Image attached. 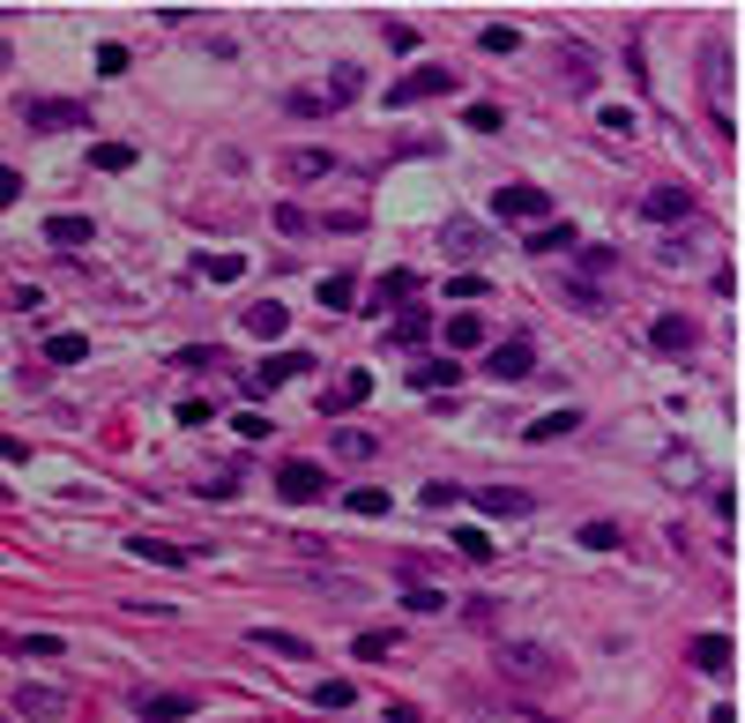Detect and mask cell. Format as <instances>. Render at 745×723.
<instances>
[{"mask_svg":"<svg viewBox=\"0 0 745 723\" xmlns=\"http://www.w3.org/2000/svg\"><path fill=\"white\" fill-rule=\"evenodd\" d=\"M499 672L515 686H559V656L537 649V641H507V649H499Z\"/></svg>","mask_w":745,"mask_h":723,"instance_id":"cell-1","label":"cell"},{"mask_svg":"<svg viewBox=\"0 0 745 723\" xmlns=\"http://www.w3.org/2000/svg\"><path fill=\"white\" fill-rule=\"evenodd\" d=\"M493 216H507V224H552V194L544 187H530V179H515V187H499L493 194Z\"/></svg>","mask_w":745,"mask_h":723,"instance_id":"cell-2","label":"cell"},{"mask_svg":"<svg viewBox=\"0 0 745 723\" xmlns=\"http://www.w3.org/2000/svg\"><path fill=\"white\" fill-rule=\"evenodd\" d=\"M462 75L456 68H417V75H395L388 83V112H403V105H425V97H448Z\"/></svg>","mask_w":745,"mask_h":723,"instance_id":"cell-3","label":"cell"},{"mask_svg":"<svg viewBox=\"0 0 745 723\" xmlns=\"http://www.w3.org/2000/svg\"><path fill=\"white\" fill-rule=\"evenodd\" d=\"M306 366H314V351H276V358H261V366H253V374H247L239 388H247L253 403H261V395H276L284 381H298Z\"/></svg>","mask_w":745,"mask_h":723,"instance_id":"cell-4","label":"cell"},{"mask_svg":"<svg viewBox=\"0 0 745 723\" xmlns=\"http://www.w3.org/2000/svg\"><path fill=\"white\" fill-rule=\"evenodd\" d=\"M23 120H31L38 134H60V128H90V105H83V97H31V105H23Z\"/></svg>","mask_w":745,"mask_h":723,"instance_id":"cell-5","label":"cell"},{"mask_svg":"<svg viewBox=\"0 0 745 723\" xmlns=\"http://www.w3.org/2000/svg\"><path fill=\"white\" fill-rule=\"evenodd\" d=\"M276 493H284L291 508H306V500L329 493V470H321V463H284V470H276Z\"/></svg>","mask_w":745,"mask_h":723,"instance_id":"cell-6","label":"cell"},{"mask_svg":"<svg viewBox=\"0 0 745 723\" xmlns=\"http://www.w3.org/2000/svg\"><path fill=\"white\" fill-rule=\"evenodd\" d=\"M694 210H701L694 187H649V194H641V216H657V224H686Z\"/></svg>","mask_w":745,"mask_h":723,"instance_id":"cell-7","label":"cell"},{"mask_svg":"<svg viewBox=\"0 0 745 723\" xmlns=\"http://www.w3.org/2000/svg\"><path fill=\"white\" fill-rule=\"evenodd\" d=\"M15 716L60 723V716H68V694H60V686H23V694H15Z\"/></svg>","mask_w":745,"mask_h":723,"instance_id":"cell-8","label":"cell"},{"mask_svg":"<svg viewBox=\"0 0 745 723\" xmlns=\"http://www.w3.org/2000/svg\"><path fill=\"white\" fill-rule=\"evenodd\" d=\"M485 374H493V381H530V374H537V351H530L522 336H515V343H499Z\"/></svg>","mask_w":745,"mask_h":723,"instance_id":"cell-9","label":"cell"},{"mask_svg":"<svg viewBox=\"0 0 745 723\" xmlns=\"http://www.w3.org/2000/svg\"><path fill=\"white\" fill-rule=\"evenodd\" d=\"M194 709H202L194 694H142V701H134V716H150V723H187Z\"/></svg>","mask_w":745,"mask_h":723,"instance_id":"cell-10","label":"cell"},{"mask_svg":"<svg viewBox=\"0 0 745 723\" xmlns=\"http://www.w3.org/2000/svg\"><path fill=\"white\" fill-rule=\"evenodd\" d=\"M686 656H694V672H708V679H723L738 649H731V635H694V649H686Z\"/></svg>","mask_w":745,"mask_h":723,"instance_id":"cell-11","label":"cell"},{"mask_svg":"<svg viewBox=\"0 0 745 723\" xmlns=\"http://www.w3.org/2000/svg\"><path fill=\"white\" fill-rule=\"evenodd\" d=\"M649 343H657V351H671V358H686V351L701 343V329H694L686 313H663L657 329H649Z\"/></svg>","mask_w":745,"mask_h":723,"instance_id":"cell-12","label":"cell"},{"mask_svg":"<svg viewBox=\"0 0 745 723\" xmlns=\"http://www.w3.org/2000/svg\"><path fill=\"white\" fill-rule=\"evenodd\" d=\"M440 247H448V254H456V261H477V254H485V247H493V239H485V224H462V216H456V224L440 232Z\"/></svg>","mask_w":745,"mask_h":723,"instance_id":"cell-13","label":"cell"},{"mask_svg":"<svg viewBox=\"0 0 745 723\" xmlns=\"http://www.w3.org/2000/svg\"><path fill=\"white\" fill-rule=\"evenodd\" d=\"M470 500H477L485 514H530V493H522V485H477Z\"/></svg>","mask_w":745,"mask_h":723,"instance_id":"cell-14","label":"cell"},{"mask_svg":"<svg viewBox=\"0 0 745 723\" xmlns=\"http://www.w3.org/2000/svg\"><path fill=\"white\" fill-rule=\"evenodd\" d=\"M417 292V269H388L380 284H372V313H388V306H403Z\"/></svg>","mask_w":745,"mask_h":723,"instance_id":"cell-15","label":"cell"},{"mask_svg":"<svg viewBox=\"0 0 745 723\" xmlns=\"http://www.w3.org/2000/svg\"><path fill=\"white\" fill-rule=\"evenodd\" d=\"M253 649H276V656H291V664H306V656H314V641H306V635H284V627H253Z\"/></svg>","mask_w":745,"mask_h":723,"instance_id":"cell-16","label":"cell"},{"mask_svg":"<svg viewBox=\"0 0 745 723\" xmlns=\"http://www.w3.org/2000/svg\"><path fill=\"white\" fill-rule=\"evenodd\" d=\"M45 239H52V247H90L97 224H90V216H45Z\"/></svg>","mask_w":745,"mask_h":723,"instance_id":"cell-17","label":"cell"},{"mask_svg":"<svg viewBox=\"0 0 745 723\" xmlns=\"http://www.w3.org/2000/svg\"><path fill=\"white\" fill-rule=\"evenodd\" d=\"M411 381L425 388V395H440V388L462 381V366H456V358H425V366H411Z\"/></svg>","mask_w":745,"mask_h":723,"instance_id":"cell-18","label":"cell"},{"mask_svg":"<svg viewBox=\"0 0 745 723\" xmlns=\"http://www.w3.org/2000/svg\"><path fill=\"white\" fill-rule=\"evenodd\" d=\"M440 336H448V351H477V343H485V321H477V313H448V329H440Z\"/></svg>","mask_w":745,"mask_h":723,"instance_id":"cell-19","label":"cell"},{"mask_svg":"<svg viewBox=\"0 0 745 723\" xmlns=\"http://www.w3.org/2000/svg\"><path fill=\"white\" fill-rule=\"evenodd\" d=\"M567 432H581V411H544L537 426H522V440H567Z\"/></svg>","mask_w":745,"mask_h":723,"instance_id":"cell-20","label":"cell"},{"mask_svg":"<svg viewBox=\"0 0 745 723\" xmlns=\"http://www.w3.org/2000/svg\"><path fill=\"white\" fill-rule=\"evenodd\" d=\"M45 358H52V366H83V358H90V336L60 329V336H45Z\"/></svg>","mask_w":745,"mask_h":723,"instance_id":"cell-21","label":"cell"},{"mask_svg":"<svg viewBox=\"0 0 745 723\" xmlns=\"http://www.w3.org/2000/svg\"><path fill=\"white\" fill-rule=\"evenodd\" d=\"M134 559H157V567H187V545H165V537H127Z\"/></svg>","mask_w":745,"mask_h":723,"instance_id":"cell-22","label":"cell"},{"mask_svg":"<svg viewBox=\"0 0 745 723\" xmlns=\"http://www.w3.org/2000/svg\"><path fill=\"white\" fill-rule=\"evenodd\" d=\"M522 247H530V254H559V247H575V224H559V216H552V224H537Z\"/></svg>","mask_w":745,"mask_h":723,"instance_id":"cell-23","label":"cell"},{"mask_svg":"<svg viewBox=\"0 0 745 723\" xmlns=\"http://www.w3.org/2000/svg\"><path fill=\"white\" fill-rule=\"evenodd\" d=\"M194 276H209V284H239L247 261H239V254H202V261H194Z\"/></svg>","mask_w":745,"mask_h":723,"instance_id":"cell-24","label":"cell"},{"mask_svg":"<svg viewBox=\"0 0 745 723\" xmlns=\"http://www.w3.org/2000/svg\"><path fill=\"white\" fill-rule=\"evenodd\" d=\"M284 171H291V179H321V171H335V157H329V150H291Z\"/></svg>","mask_w":745,"mask_h":723,"instance_id":"cell-25","label":"cell"},{"mask_svg":"<svg viewBox=\"0 0 745 723\" xmlns=\"http://www.w3.org/2000/svg\"><path fill=\"white\" fill-rule=\"evenodd\" d=\"M284 321H291V306H276V298H269V306H247L253 336H284Z\"/></svg>","mask_w":745,"mask_h":723,"instance_id":"cell-26","label":"cell"},{"mask_svg":"<svg viewBox=\"0 0 745 723\" xmlns=\"http://www.w3.org/2000/svg\"><path fill=\"white\" fill-rule=\"evenodd\" d=\"M425 336H433V313H417V306L403 321H388V343H425Z\"/></svg>","mask_w":745,"mask_h":723,"instance_id":"cell-27","label":"cell"},{"mask_svg":"<svg viewBox=\"0 0 745 723\" xmlns=\"http://www.w3.org/2000/svg\"><path fill=\"white\" fill-rule=\"evenodd\" d=\"M351 701H358V686H351V679H321V686H314V709H351Z\"/></svg>","mask_w":745,"mask_h":723,"instance_id":"cell-28","label":"cell"},{"mask_svg":"<svg viewBox=\"0 0 745 723\" xmlns=\"http://www.w3.org/2000/svg\"><path fill=\"white\" fill-rule=\"evenodd\" d=\"M127 165H134L127 142H97V150H90V171H127Z\"/></svg>","mask_w":745,"mask_h":723,"instance_id":"cell-29","label":"cell"},{"mask_svg":"<svg viewBox=\"0 0 745 723\" xmlns=\"http://www.w3.org/2000/svg\"><path fill=\"white\" fill-rule=\"evenodd\" d=\"M403 604H411L417 619H433V612H448V596L433 590V582H411V590H403Z\"/></svg>","mask_w":745,"mask_h":723,"instance_id":"cell-30","label":"cell"},{"mask_svg":"<svg viewBox=\"0 0 745 723\" xmlns=\"http://www.w3.org/2000/svg\"><path fill=\"white\" fill-rule=\"evenodd\" d=\"M477 45H485L493 60H507V52L522 45V31H507V23H485V31H477Z\"/></svg>","mask_w":745,"mask_h":723,"instance_id":"cell-31","label":"cell"},{"mask_svg":"<svg viewBox=\"0 0 745 723\" xmlns=\"http://www.w3.org/2000/svg\"><path fill=\"white\" fill-rule=\"evenodd\" d=\"M581 553H619V522H589L581 530Z\"/></svg>","mask_w":745,"mask_h":723,"instance_id":"cell-32","label":"cell"},{"mask_svg":"<svg viewBox=\"0 0 745 723\" xmlns=\"http://www.w3.org/2000/svg\"><path fill=\"white\" fill-rule=\"evenodd\" d=\"M456 553H462V559H477V567H485V559L499 553V545H493V537H485V530H456Z\"/></svg>","mask_w":745,"mask_h":723,"instance_id":"cell-33","label":"cell"},{"mask_svg":"<svg viewBox=\"0 0 745 723\" xmlns=\"http://www.w3.org/2000/svg\"><path fill=\"white\" fill-rule=\"evenodd\" d=\"M351 298H358V284H351V276H321V306H329V313H343Z\"/></svg>","mask_w":745,"mask_h":723,"instance_id":"cell-34","label":"cell"},{"mask_svg":"<svg viewBox=\"0 0 745 723\" xmlns=\"http://www.w3.org/2000/svg\"><path fill=\"white\" fill-rule=\"evenodd\" d=\"M372 395V374H343V388H335V411H343V403H351V411H358V403H366Z\"/></svg>","mask_w":745,"mask_h":723,"instance_id":"cell-35","label":"cell"},{"mask_svg":"<svg viewBox=\"0 0 745 723\" xmlns=\"http://www.w3.org/2000/svg\"><path fill=\"white\" fill-rule=\"evenodd\" d=\"M351 514H388V493H380V485H358V493H351Z\"/></svg>","mask_w":745,"mask_h":723,"instance_id":"cell-36","label":"cell"},{"mask_svg":"<svg viewBox=\"0 0 745 723\" xmlns=\"http://www.w3.org/2000/svg\"><path fill=\"white\" fill-rule=\"evenodd\" d=\"M358 90H366V83H358V68H335V75H329V97H335V105H351Z\"/></svg>","mask_w":745,"mask_h":723,"instance_id":"cell-37","label":"cell"},{"mask_svg":"<svg viewBox=\"0 0 745 723\" xmlns=\"http://www.w3.org/2000/svg\"><path fill=\"white\" fill-rule=\"evenodd\" d=\"M470 128H477V134H499V128H507V112H499V105H470Z\"/></svg>","mask_w":745,"mask_h":723,"instance_id":"cell-38","label":"cell"},{"mask_svg":"<svg viewBox=\"0 0 745 723\" xmlns=\"http://www.w3.org/2000/svg\"><path fill=\"white\" fill-rule=\"evenodd\" d=\"M567 298H575L581 313H604V292H596V284H581V276H575V284H567Z\"/></svg>","mask_w":745,"mask_h":723,"instance_id":"cell-39","label":"cell"},{"mask_svg":"<svg viewBox=\"0 0 745 723\" xmlns=\"http://www.w3.org/2000/svg\"><path fill=\"white\" fill-rule=\"evenodd\" d=\"M388 649H395L388 627H366V635H358V656H388Z\"/></svg>","mask_w":745,"mask_h":723,"instance_id":"cell-40","label":"cell"},{"mask_svg":"<svg viewBox=\"0 0 745 723\" xmlns=\"http://www.w3.org/2000/svg\"><path fill=\"white\" fill-rule=\"evenodd\" d=\"M15 202H23V171L0 165V210H15Z\"/></svg>","mask_w":745,"mask_h":723,"instance_id":"cell-41","label":"cell"},{"mask_svg":"<svg viewBox=\"0 0 745 723\" xmlns=\"http://www.w3.org/2000/svg\"><path fill=\"white\" fill-rule=\"evenodd\" d=\"M97 75H127V45H97Z\"/></svg>","mask_w":745,"mask_h":723,"instance_id":"cell-42","label":"cell"},{"mask_svg":"<svg viewBox=\"0 0 745 723\" xmlns=\"http://www.w3.org/2000/svg\"><path fill=\"white\" fill-rule=\"evenodd\" d=\"M15 649H23V656H60V635H23Z\"/></svg>","mask_w":745,"mask_h":723,"instance_id":"cell-43","label":"cell"},{"mask_svg":"<svg viewBox=\"0 0 745 723\" xmlns=\"http://www.w3.org/2000/svg\"><path fill=\"white\" fill-rule=\"evenodd\" d=\"M202 493H209V500H232V493H239V470H216Z\"/></svg>","mask_w":745,"mask_h":723,"instance_id":"cell-44","label":"cell"},{"mask_svg":"<svg viewBox=\"0 0 745 723\" xmlns=\"http://www.w3.org/2000/svg\"><path fill=\"white\" fill-rule=\"evenodd\" d=\"M485 292H493L485 276H456V284H448V298H456V306H462V298H485Z\"/></svg>","mask_w":745,"mask_h":723,"instance_id":"cell-45","label":"cell"},{"mask_svg":"<svg viewBox=\"0 0 745 723\" xmlns=\"http://www.w3.org/2000/svg\"><path fill=\"white\" fill-rule=\"evenodd\" d=\"M596 120H604V128H612V134H634V112H626V105H604Z\"/></svg>","mask_w":745,"mask_h":723,"instance_id":"cell-46","label":"cell"}]
</instances>
